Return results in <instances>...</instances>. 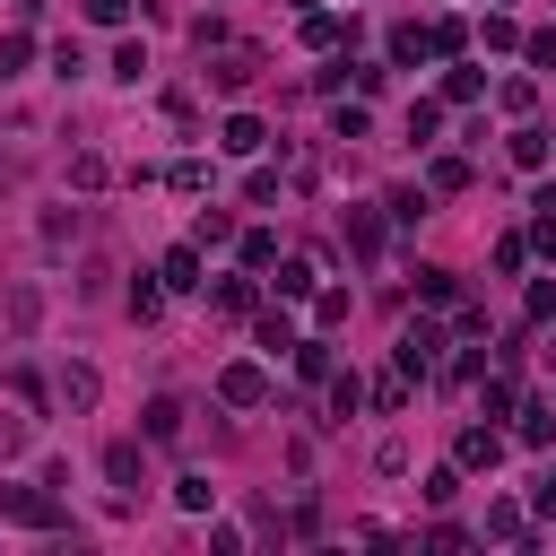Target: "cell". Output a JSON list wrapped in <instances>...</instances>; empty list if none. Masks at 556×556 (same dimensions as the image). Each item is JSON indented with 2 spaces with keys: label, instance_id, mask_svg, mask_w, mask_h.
I'll use <instances>...</instances> for the list:
<instances>
[{
  "label": "cell",
  "instance_id": "30bf717a",
  "mask_svg": "<svg viewBox=\"0 0 556 556\" xmlns=\"http://www.w3.org/2000/svg\"><path fill=\"white\" fill-rule=\"evenodd\" d=\"M148 443H182V400H148Z\"/></svg>",
  "mask_w": 556,
  "mask_h": 556
},
{
  "label": "cell",
  "instance_id": "4fadbf2b",
  "mask_svg": "<svg viewBox=\"0 0 556 556\" xmlns=\"http://www.w3.org/2000/svg\"><path fill=\"white\" fill-rule=\"evenodd\" d=\"M191 243H200V252H208V243H235V217H226V208H200V226H191Z\"/></svg>",
  "mask_w": 556,
  "mask_h": 556
},
{
  "label": "cell",
  "instance_id": "7402d4cb",
  "mask_svg": "<svg viewBox=\"0 0 556 556\" xmlns=\"http://www.w3.org/2000/svg\"><path fill=\"white\" fill-rule=\"evenodd\" d=\"M35 61V35H0V78H17Z\"/></svg>",
  "mask_w": 556,
  "mask_h": 556
},
{
  "label": "cell",
  "instance_id": "52a82bcc",
  "mask_svg": "<svg viewBox=\"0 0 556 556\" xmlns=\"http://www.w3.org/2000/svg\"><path fill=\"white\" fill-rule=\"evenodd\" d=\"M156 278H165L174 295H191V287H208V278H200V243H174V252L156 261Z\"/></svg>",
  "mask_w": 556,
  "mask_h": 556
},
{
  "label": "cell",
  "instance_id": "484cf974",
  "mask_svg": "<svg viewBox=\"0 0 556 556\" xmlns=\"http://www.w3.org/2000/svg\"><path fill=\"white\" fill-rule=\"evenodd\" d=\"M278 295H313V261H278Z\"/></svg>",
  "mask_w": 556,
  "mask_h": 556
},
{
  "label": "cell",
  "instance_id": "ba28073f",
  "mask_svg": "<svg viewBox=\"0 0 556 556\" xmlns=\"http://www.w3.org/2000/svg\"><path fill=\"white\" fill-rule=\"evenodd\" d=\"M261 139H269V130H261L252 113H226V130H217V148H226V156H261Z\"/></svg>",
  "mask_w": 556,
  "mask_h": 556
},
{
  "label": "cell",
  "instance_id": "9a60e30c",
  "mask_svg": "<svg viewBox=\"0 0 556 556\" xmlns=\"http://www.w3.org/2000/svg\"><path fill=\"white\" fill-rule=\"evenodd\" d=\"M156 304H165V278H156V269H139V278H130V313H139V321H148V313H156Z\"/></svg>",
  "mask_w": 556,
  "mask_h": 556
},
{
  "label": "cell",
  "instance_id": "d4e9b609",
  "mask_svg": "<svg viewBox=\"0 0 556 556\" xmlns=\"http://www.w3.org/2000/svg\"><path fill=\"white\" fill-rule=\"evenodd\" d=\"M426 174H434V191H469V165H460V156H434Z\"/></svg>",
  "mask_w": 556,
  "mask_h": 556
},
{
  "label": "cell",
  "instance_id": "d6986e66",
  "mask_svg": "<svg viewBox=\"0 0 556 556\" xmlns=\"http://www.w3.org/2000/svg\"><path fill=\"white\" fill-rule=\"evenodd\" d=\"M295 374L321 382V374H330V348H321V339H295Z\"/></svg>",
  "mask_w": 556,
  "mask_h": 556
},
{
  "label": "cell",
  "instance_id": "4316f807",
  "mask_svg": "<svg viewBox=\"0 0 556 556\" xmlns=\"http://www.w3.org/2000/svg\"><path fill=\"white\" fill-rule=\"evenodd\" d=\"M521 52H530L539 70H556V26H530V35H521Z\"/></svg>",
  "mask_w": 556,
  "mask_h": 556
},
{
  "label": "cell",
  "instance_id": "8fae6325",
  "mask_svg": "<svg viewBox=\"0 0 556 556\" xmlns=\"http://www.w3.org/2000/svg\"><path fill=\"white\" fill-rule=\"evenodd\" d=\"M226 400H235V408H252V400H269V382H261V365H226Z\"/></svg>",
  "mask_w": 556,
  "mask_h": 556
},
{
  "label": "cell",
  "instance_id": "ac0fdd59",
  "mask_svg": "<svg viewBox=\"0 0 556 556\" xmlns=\"http://www.w3.org/2000/svg\"><path fill=\"white\" fill-rule=\"evenodd\" d=\"M243 269H278V235L252 226V235H243Z\"/></svg>",
  "mask_w": 556,
  "mask_h": 556
},
{
  "label": "cell",
  "instance_id": "44dd1931",
  "mask_svg": "<svg viewBox=\"0 0 556 556\" xmlns=\"http://www.w3.org/2000/svg\"><path fill=\"white\" fill-rule=\"evenodd\" d=\"M174 504H182V513H208L217 486H208V478H174Z\"/></svg>",
  "mask_w": 556,
  "mask_h": 556
},
{
  "label": "cell",
  "instance_id": "3957f363",
  "mask_svg": "<svg viewBox=\"0 0 556 556\" xmlns=\"http://www.w3.org/2000/svg\"><path fill=\"white\" fill-rule=\"evenodd\" d=\"M104 478H113V504H139L148 469H139V443H130V434H122V443H104Z\"/></svg>",
  "mask_w": 556,
  "mask_h": 556
},
{
  "label": "cell",
  "instance_id": "9c48e42d",
  "mask_svg": "<svg viewBox=\"0 0 556 556\" xmlns=\"http://www.w3.org/2000/svg\"><path fill=\"white\" fill-rule=\"evenodd\" d=\"M208 304H217V313H235V321H243V313H261L252 278H217V287H208Z\"/></svg>",
  "mask_w": 556,
  "mask_h": 556
},
{
  "label": "cell",
  "instance_id": "5b68a950",
  "mask_svg": "<svg viewBox=\"0 0 556 556\" xmlns=\"http://www.w3.org/2000/svg\"><path fill=\"white\" fill-rule=\"evenodd\" d=\"M35 321H43V287H26V278H17V287L0 295V330H9V339H26Z\"/></svg>",
  "mask_w": 556,
  "mask_h": 556
},
{
  "label": "cell",
  "instance_id": "ffe728a7",
  "mask_svg": "<svg viewBox=\"0 0 556 556\" xmlns=\"http://www.w3.org/2000/svg\"><path fill=\"white\" fill-rule=\"evenodd\" d=\"M356 400H365V382L356 374H330V417H356Z\"/></svg>",
  "mask_w": 556,
  "mask_h": 556
},
{
  "label": "cell",
  "instance_id": "f546056e",
  "mask_svg": "<svg viewBox=\"0 0 556 556\" xmlns=\"http://www.w3.org/2000/svg\"><path fill=\"white\" fill-rule=\"evenodd\" d=\"M382 208H391V217H400V226H417V217H426V191H391V200H382Z\"/></svg>",
  "mask_w": 556,
  "mask_h": 556
},
{
  "label": "cell",
  "instance_id": "d6a6232c",
  "mask_svg": "<svg viewBox=\"0 0 556 556\" xmlns=\"http://www.w3.org/2000/svg\"><path fill=\"white\" fill-rule=\"evenodd\" d=\"M122 9H130V0H87V17H96V26H122Z\"/></svg>",
  "mask_w": 556,
  "mask_h": 556
},
{
  "label": "cell",
  "instance_id": "8992f818",
  "mask_svg": "<svg viewBox=\"0 0 556 556\" xmlns=\"http://www.w3.org/2000/svg\"><path fill=\"white\" fill-rule=\"evenodd\" d=\"M52 391H61V408H70V417H87V408L104 400V374H96V365H61V382H52Z\"/></svg>",
  "mask_w": 556,
  "mask_h": 556
},
{
  "label": "cell",
  "instance_id": "1f68e13d",
  "mask_svg": "<svg viewBox=\"0 0 556 556\" xmlns=\"http://www.w3.org/2000/svg\"><path fill=\"white\" fill-rule=\"evenodd\" d=\"M261 348H295V321L287 313H261Z\"/></svg>",
  "mask_w": 556,
  "mask_h": 556
},
{
  "label": "cell",
  "instance_id": "7a4b0ae2",
  "mask_svg": "<svg viewBox=\"0 0 556 556\" xmlns=\"http://www.w3.org/2000/svg\"><path fill=\"white\" fill-rule=\"evenodd\" d=\"M252 78H261V52H252V43H226V52L208 61V87H217V96H243Z\"/></svg>",
  "mask_w": 556,
  "mask_h": 556
},
{
  "label": "cell",
  "instance_id": "cb8c5ba5",
  "mask_svg": "<svg viewBox=\"0 0 556 556\" xmlns=\"http://www.w3.org/2000/svg\"><path fill=\"white\" fill-rule=\"evenodd\" d=\"M70 182H78V191H96V182H104V156H96V148H78V156H70Z\"/></svg>",
  "mask_w": 556,
  "mask_h": 556
},
{
  "label": "cell",
  "instance_id": "f1b7e54d",
  "mask_svg": "<svg viewBox=\"0 0 556 556\" xmlns=\"http://www.w3.org/2000/svg\"><path fill=\"white\" fill-rule=\"evenodd\" d=\"M339 35H348V26H339V17H321V9H313V17H304V43H321V52H330V43H339Z\"/></svg>",
  "mask_w": 556,
  "mask_h": 556
},
{
  "label": "cell",
  "instance_id": "4dcf8cb0",
  "mask_svg": "<svg viewBox=\"0 0 556 556\" xmlns=\"http://www.w3.org/2000/svg\"><path fill=\"white\" fill-rule=\"evenodd\" d=\"M417 295L426 304H452V269H417Z\"/></svg>",
  "mask_w": 556,
  "mask_h": 556
},
{
  "label": "cell",
  "instance_id": "6da1fadb",
  "mask_svg": "<svg viewBox=\"0 0 556 556\" xmlns=\"http://www.w3.org/2000/svg\"><path fill=\"white\" fill-rule=\"evenodd\" d=\"M0 513L17 530H61V495L52 486H0Z\"/></svg>",
  "mask_w": 556,
  "mask_h": 556
},
{
  "label": "cell",
  "instance_id": "277c9868",
  "mask_svg": "<svg viewBox=\"0 0 556 556\" xmlns=\"http://www.w3.org/2000/svg\"><path fill=\"white\" fill-rule=\"evenodd\" d=\"M391 356H400V374H434V356H443V330H434V321H408Z\"/></svg>",
  "mask_w": 556,
  "mask_h": 556
},
{
  "label": "cell",
  "instance_id": "2e32d148",
  "mask_svg": "<svg viewBox=\"0 0 556 556\" xmlns=\"http://www.w3.org/2000/svg\"><path fill=\"white\" fill-rule=\"evenodd\" d=\"M443 96H452V104H478V96H486V70H452Z\"/></svg>",
  "mask_w": 556,
  "mask_h": 556
},
{
  "label": "cell",
  "instance_id": "836d02e7",
  "mask_svg": "<svg viewBox=\"0 0 556 556\" xmlns=\"http://www.w3.org/2000/svg\"><path fill=\"white\" fill-rule=\"evenodd\" d=\"M530 208H539V217H556V182H539V191H530Z\"/></svg>",
  "mask_w": 556,
  "mask_h": 556
},
{
  "label": "cell",
  "instance_id": "603a6c76",
  "mask_svg": "<svg viewBox=\"0 0 556 556\" xmlns=\"http://www.w3.org/2000/svg\"><path fill=\"white\" fill-rule=\"evenodd\" d=\"M434 130H443V113H434V104H408V139H417V148H434Z\"/></svg>",
  "mask_w": 556,
  "mask_h": 556
},
{
  "label": "cell",
  "instance_id": "83f0119b",
  "mask_svg": "<svg viewBox=\"0 0 556 556\" xmlns=\"http://www.w3.org/2000/svg\"><path fill=\"white\" fill-rule=\"evenodd\" d=\"M17 452H26V417H17V408H0V460H17Z\"/></svg>",
  "mask_w": 556,
  "mask_h": 556
},
{
  "label": "cell",
  "instance_id": "7c38bea8",
  "mask_svg": "<svg viewBox=\"0 0 556 556\" xmlns=\"http://www.w3.org/2000/svg\"><path fill=\"white\" fill-rule=\"evenodd\" d=\"M495 452H504L495 426H469V434H460V469H495Z\"/></svg>",
  "mask_w": 556,
  "mask_h": 556
},
{
  "label": "cell",
  "instance_id": "5bb4252c",
  "mask_svg": "<svg viewBox=\"0 0 556 556\" xmlns=\"http://www.w3.org/2000/svg\"><path fill=\"white\" fill-rule=\"evenodd\" d=\"M348 252H382V217H365V208H348Z\"/></svg>",
  "mask_w": 556,
  "mask_h": 556
},
{
  "label": "cell",
  "instance_id": "e0dca14e",
  "mask_svg": "<svg viewBox=\"0 0 556 556\" xmlns=\"http://www.w3.org/2000/svg\"><path fill=\"white\" fill-rule=\"evenodd\" d=\"M504 148H513V165H547V130H513Z\"/></svg>",
  "mask_w": 556,
  "mask_h": 556
},
{
  "label": "cell",
  "instance_id": "e575fe53",
  "mask_svg": "<svg viewBox=\"0 0 556 556\" xmlns=\"http://www.w3.org/2000/svg\"><path fill=\"white\" fill-rule=\"evenodd\" d=\"M17 9H43V0H17Z\"/></svg>",
  "mask_w": 556,
  "mask_h": 556
}]
</instances>
